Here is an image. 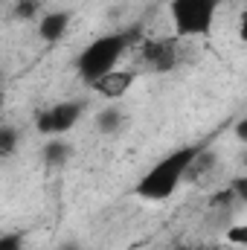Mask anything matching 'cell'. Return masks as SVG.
Masks as SVG:
<instances>
[{
  "instance_id": "cell-1",
  "label": "cell",
  "mask_w": 247,
  "mask_h": 250,
  "mask_svg": "<svg viewBox=\"0 0 247 250\" xmlns=\"http://www.w3.org/2000/svg\"><path fill=\"white\" fill-rule=\"evenodd\" d=\"M204 146H184V148H175L172 154H166L163 160H157L134 187V195L143 198V201H166L175 195V189L186 181V169L189 163L198 157Z\"/></svg>"
},
{
  "instance_id": "cell-2",
  "label": "cell",
  "mask_w": 247,
  "mask_h": 250,
  "mask_svg": "<svg viewBox=\"0 0 247 250\" xmlns=\"http://www.w3.org/2000/svg\"><path fill=\"white\" fill-rule=\"evenodd\" d=\"M140 41V29H125V32H108V35H99L96 41H90L82 56L76 59V70L84 82H93L111 70H117L120 59L125 56L128 47H134Z\"/></svg>"
},
{
  "instance_id": "cell-3",
  "label": "cell",
  "mask_w": 247,
  "mask_h": 250,
  "mask_svg": "<svg viewBox=\"0 0 247 250\" xmlns=\"http://www.w3.org/2000/svg\"><path fill=\"white\" fill-rule=\"evenodd\" d=\"M215 0H169L178 35H209L215 21Z\"/></svg>"
},
{
  "instance_id": "cell-4",
  "label": "cell",
  "mask_w": 247,
  "mask_h": 250,
  "mask_svg": "<svg viewBox=\"0 0 247 250\" xmlns=\"http://www.w3.org/2000/svg\"><path fill=\"white\" fill-rule=\"evenodd\" d=\"M84 114V105L82 102H59V105H53V108H47V111H41L38 114V131L41 134H67L73 125L79 123V117Z\"/></svg>"
},
{
  "instance_id": "cell-5",
  "label": "cell",
  "mask_w": 247,
  "mask_h": 250,
  "mask_svg": "<svg viewBox=\"0 0 247 250\" xmlns=\"http://www.w3.org/2000/svg\"><path fill=\"white\" fill-rule=\"evenodd\" d=\"M140 56L148 70L166 73L178 64V38H148V41H143Z\"/></svg>"
},
{
  "instance_id": "cell-6",
  "label": "cell",
  "mask_w": 247,
  "mask_h": 250,
  "mask_svg": "<svg viewBox=\"0 0 247 250\" xmlns=\"http://www.w3.org/2000/svg\"><path fill=\"white\" fill-rule=\"evenodd\" d=\"M134 82H137V73H134V70H111V73H105V76L87 82V84H90V90H93L96 96H102V99H120V96H125V93L134 87Z\"/></svg>"
},
{
  "instance_id": "cell-7",
  "label": "cell",
  "mask_w": 247,
  "mask_h": 250,
  "mask_svg": "<svg viewBox=\"0 0 247 250\" xmlns=\"http://www.w3.org/2000/svg\"><path fill=\"white\" fill-rule=\"evenodd\" d=\"M70 29V12H44L38 21V38L47 44H59Z\"/></svg>"
},
{
  "instance_id": "cell-8",
  "label": "cell",
  "mask_w": 247,
  "mask_h": 250,
  "mask_svg": "<svg viewBox=\"0 0 247 250\" xmlns=\"http://www.w3.org/2000/svg\"><path fill=\"white\" fill-rule=\"evenodd\" d=\"M70 154H73V148H70V143H64L62 137H59V140H50V143L44 146V163H47L50 169H62L64 163L70 160Z\"/></svg>"
},
{
  "instance_id": "cell-9",
  "label": "cell",
  "mask_w": 247,
  "mask_h": 250,
  "mask_svg": "<svg viewBox=\"0 0 247 250\" xmlns=\"http://www.w3.org/2000/svg\"><path fill=\"white\" fill-rule=\"evenodd\" d=\"M120 125H123V114H120L117 108H105V111L96 117V128H99L102 134H114V131H120Z\"/></svg>"
},
{
  "instance_id": "cell-10",
  "label": "cell",
  "mask_w": 247,
  "mask_h": 250,
  "mask_svg": "<svg viewBox=\"0 0 247 250\" xmlns=\"http://www.w3.org/2000/svg\"><path fill=\"white\" fill-rule=\"evenodd\" d=\"M44 6V0H18V6H15V15L18 18H23V21H29V18H35L38 15V9Z\"/></svg>"
},
{
  "instance_id": "cell-11",
  "label": "cell",
  "mask_w": 247,
  "mask_h": 250,
  "mask_svg": "<svg viewBox=\"0 0 247 250\" xmlns=\"http://www.w3.org/2000/svg\"><path fill=\"white\" fill-rule=\"evenodd\" d=\"M15 146H18V134H15L12 128H0V157L12 154Z\"/></svg>"
},
{
  "instance_id": "cell-12",
  "label": "cell",
  "mask_w": 247,
  "mask_h": 250,
  "mask_svg": "<svg viewBox=\"0 0 247 250\" xmlns=\"http://www.w3.org/2000/svg\"><path fill=\"white\" fill-rule=\"evenodd\" d=\"M0 250H23V236H18V233L0 236Z\"/></svg>"
},
{
  "instance_id": "cell-13",
  "label": "cell",
  "mask_w": 247,
  "mask_h": 250,
  "mask_svg": "<svg viewBox=\"0 0 247 250\" xmlns=\"http://www.w3.org/2000/svg\"><path fill=\"white\" fill-rule=\"evenodd\" d=\"M227 242H233V245L245 248V245H247V227H245V224H239V227H230V230H227Z\"/></svg>"
},
{
  "instance_id": "cell-14",
  "label": "cell",
  "mask_w": 247,
  "mask_h": 250,
  "mask_svg": "<svg viewBox=\"0 0 247 250\" xmlns=\"http://www.w3.org/2000/svg\"><path fill=\"white\" fill-rule=\"evenodd\" d=\"M233 201H236V192L227 187V189H221V192H215V198H212V207H221V204H224V207H230Z\"/></svg>"
},
{
  "instance_id": "cell-15",
  "label": "cell",
  "mask_w": 247,
  "mask_h": 250,
  "mask_svg": "<svg viewBox=\"0 0 247 250\" xmlns=\"http://www.w3.org/2000/svg\"><path fill=\"white\" fill-rule=\"evenodd\" d=\"M230 189L236 192V198H239V201H245V198H247V178H245V175H242V178H236V181L230 184Z\"/></svg>"
},
{
  "instance_id": "cell-16",
  "label": "cell",
  "mask_w": 247,
  "mask_h": 250,
  "mask_svg": "<svg viewBox=\"0 0 247 250\" xmlns=\"http://www.w3.org/2000/svg\"><path fill=\"white\" fill-rule=\"evenodd\" d=\"M0 111H3V90H0Z\"/></svg>"
},
{
  "instance_id": "cell-17",
  "label": "cell",
  "mask_w": 247,
  "mask_h": 250,
  "mask_svg": "<svg viewBox=\"0 0 247 250\" xmlns=\"http://www.w3.org/2000/svg\"><path fill=\"white\" fill-rule=\"evenodd\" d=\"M0 87H3V73H0Z\"/></svg>"
},
{
  "instance_id": "cell-18",
  "label": "cell",
  "mask_w": 247,
  "mask_h": 250,
  "mask_svg": "<svg viewBox=\"0 0 247 250\" xmlns=\"http://www.w3.org/2000/svg\"><path fill=\"white\" fill-rule=\"evenodd\" d=\"M166 3H169V0H166Z\"/></svg>"
},
{
  "instance_id": "cell-19",
  "label": "cell",
  "mask_w": 247,
  "mask_h": 250,
  "mask_svg": "<svg viewBox=\"0 0 247 250\" xmlns=\"http://www.w3.org/2000/svg\"><path fill=\"white\" fill-rule=\"evenodd\" d=\"M215 3H218V0H215Z\"/></svg>"
}]
</instances>
